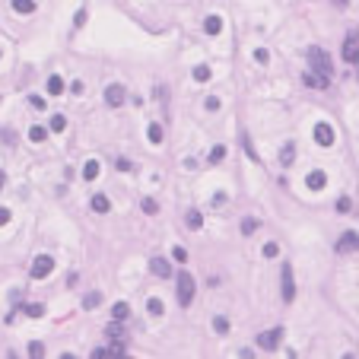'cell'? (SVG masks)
Instances as JSON below:
<instances>
[{"instance_id":"1","label":"cell","mask_w":359,"mask_h":359,"mask_svg":"<svg viewBox=\"0 0 359 359\" xmlns=\"http://www.w3.org/2000/svg\"><path fill=\"white\" fill-rule=\"evenodd\" d=\"M308 64H312V70L315 74H321V77H334V61H331V54L325 51V48H308Z\"/></svg>"},{"instance_id":"2","label":"cell","mask_w":359,"mask_h":359,"mask_svg":"<svg viewBox=\"0 0 359 359\" xmlns=\"http://www.w3.org/2000/svg\"><path fill=\"white\" fill-rule=\"evenodd\" d=\"M175 296H178V305H191L194 302V277H191L188 270L178 273V283H175Z\"/></svg>"},{"instance_id":"3","label":"cell","mask_w":359,"mask_h":359,"mask_svg":"<svg viewBox=\"0 0 359 359\" xmlns=\"http://www.w3.org/2000/svg\"><path fill=\"white\" fill-rule=\"evenodd\" d=\"M280 340H283V328H270L264 334H258V346H261V350H277Z\"/></svg>"},{"instance_id":"4","label":"cell","mask_w":359,"mask_h":359,"mask_svg":"<svg viewBox=\"0 0 359 359\" xmlns=\"http://www.w3.org/2000/svg\"><path fill=\"white\" fill-rule=\"evenodd\" d=\"M51 270H54V258L51 255H39V258L32 261V277L35 280H45Z\"/></svg>"},{"instance_id":"5","label":"cell","mask_w":359,"mask_h":359,"mask_svg":"<svg viewBox=\"0 0 359 359\" xmlns=\"http://www.w3.org/2000/svg\"><path fill=\"white\" fill-rule=\"evenodd\" d=\"M280 286H283V302L290 305L296 299V283H293V267L283 264V277H280Z\"/></svg>"},{"instance_id":"6","label":"cell","mask_w":359,"mask_h":359,"mask_svg":"<svg viewBox=\"0 0 359 359\" xmlns=\"http://www.w3.org/2000/svg\"><path fill=\"white\" fill-rule=\"evenodd\" d=\"M124 99H127V89L121 86V83H112V86L105 89V102H109L112 109H118V105H124Z\"/></svg>"},{"instance_id":"7","label":"cell","mask_w":359,"mask_h":359,"mask_svg":"<svg viewBox=\"0 0 359 359\" xmlns=\"http://www.w3.org/2000/svg\"><path fill=\"white\" fill-rule=\"evenodd\" d=\"M315 143L318 147H334V130H331V124H315Z\"/></svg>"},{"instance_id":"8","label":"cell","mask_w":359,"mask_h":359,"mask_svg":"<svg viewBox=\"0 0 359 359\" xmlns=\"http://www.w3.org/2000/svg\"><path fill=\"white\" fill-rule=\"evenodd\" d=\"M334 248H337L340 255H343V251H359V235H356V232H343Z\"/></svg>"},{"instance_id":"9","label":"cell","mask_w":359,"mask_h":359,"mask_svg":"<svg viewBox=\"0 0 359 359\" xmlns=\"http://www.w3.org/2000/svg\"><path fill=\"white\" fill-rule=\"evenodd\" d=\"M343 61L346 64H359V39H346V45H343Z\"/></svg>"},{"instance_id":"10","label":"cell","mask_w":359,"mask_h":359,"mask_svg":"<svg viewBox=\"0 0 359 359\" xmlns=\"http://www.w3.org/2000/svg\"><path fill=\"white\" fill-rule=\"evenodd\" d=\"M150 270L156 273V277H162V280L172 277V267H169V261H165V258H153V261H150Z\"/></svg>"},{"instance_id":"11","label":"cell","mask_w":359,"mask_h":359,"mask_svg":"<svg viewBox=\"0 0 359 359\" xmlns=\"http://www.w3.org/2000/svg\"><path fill=\"white\" fill-rule=\"evenodd\" d=\"M302 83H305V86H312V89H325L328 86V77H321V74H315V70H312V74H302Z\"/></svg>"},{"instance_id":"12","label":"cell","mask_w":359,"mask_h":359,"mask_svg":"<svg viewBox=\"0 0 359 359\" xmlns=\"http://www.w3.org/2000/svg\"><path fill=\"white\" fill-rule=\"evenodd\" d=\"M305 185H308V188H312V191H321V188H325V185H328V175H325V172H321V169H315L312 175H308V178H305Z\"/></svg>"},{"instance_id":"13","label":"cell","mask_w":359,"mask_h":359,"mask_svg":"<svg viewBox=\"0 0 359 359\" xmlns=\"http://www.w3.org/2000/svg\"><path fill=\"white\" fill-rule=\"evenodd\" d=\"M99 172H102L99 159H89L86 165H83V178H86V182H95V178H99Z\"/></svg>"},{"instance_id":"14","label":"cell","mask_w":359,"mask_h":359,"mask_svg":"<svg viewBox=\"0 0 359 359\" xmlns=\"http://www.w3.org/2000/svg\"><path fill=\"white\" fill-rule=\"evenodd\" d=\"M109 340L112 343H124V328H121V321H115V318L109 325Z\"/></svg>"},{"instance_id":"15","label":"cell","mask_w":359,"mask_h":359,"mask_svg":"<svg viewBox=\"0 0 359 359\" xmlns=\"http://www.w3.org/2000/svg\"><path fill=\"white\" fill-rule=\"evenodd\" d=\"M293 159H296V147H293V143H286V147L280 150V165H283V169H290Z\"/></svg>"},{"instance_id":"16","label":"cell","mask_w":359,"mask_h":359,"mask_svg":"<svg viewBox=\"0 0 359 359\" xmlns=\"http://www.w3.org/2000/svg\"><path fill=\"white\" fill-rule=\"evenodd\" d=\"M92 210H95V213H109V210H112V200L105 197V194H95V197H92Z\"/></svg>"},{"instance_id":"17","label":"cell","mask_w":359,"mask_h":359,"mask_svg":"<svg viewBox=\"0 0 359 359\" xmlns=\"http://www.w3.org/2000/svg\"><path fill=\"white\" fill-rule=\"evenodd\" d=\"M127 315H130V305H127V302H115V305H112V318H115V321H124Z\"/></svg>"},{"instance_id":"18","label":"cell","mask_w":359,"mask_h":359,"mask_svg":"<svg viewBox=\"0 0 359 359\" xmlns=\"http://www.w3.org/2000/svg\"><path fill=\"white\" fill-rule=\"evenodd\" d=\"M48 92H51V95H61V92H64V80L57 77V74L48 77Z\"/></svg>"},{"instance_id":"19","label":"cell","mask_w":359,"mask_h":359,"mask_svg":"<svg viewBox=\"0 0 359 359\" xmlns=\"http://www.w3.org/2000/svg\"><path fill=\"white\" fill-rule=\"evenodd\" d=\"M203 29H207V35H217L223 29V19L220 16H207V19H203Z\"/></svg>"},{"instance_id":"20","label":"cell","mask_w":359,"mask_h":359,"mask_svg":"<svg viewBox=\"0 0 359 359\" xmlns=\"http://www.w3.org/2000/svg\"><path fill=\"white\" fill-rule=\"evenodd\" d=\"M185 223H188V229H200V226H203V217H200V210H188Z\"/></svg>"},{"instance_id":"21","label":"cell","mask_w":359,"mask_h":359,"mask_svg":"<svg viewBox=\"0 0 359 359\" xmlns=\"http://www.w3.org/2000/svg\"><path fill=\"white\" fill-rule=\"evenodd\" d=\"M16 13H35V0H13Z\"/></svg>"},{"instance_id":"22","label":"cell","mask_w":359,"mask_h":359,"mask_svg":"<svg viewBox=\"0 0 359 359\" xmlns=\"http://www.w3.org/2000/svg\"><path fill=\"white\" fill-rule=\"evenodd\" d=\"M45 137H48V127H39V124H35V127L29 130V140H32V143H42Z\"/></svg>"},{"instance_id":"23","label":"cell","mask_w":359,"mask_h":359,"mask_svg":"<svg viewBox=\"0 0 359 359\" xmlns=\"http://www.w3.org/2000/svg\"><path fill=\"white\" fill-rule=\"evenodd\" d=\"M147 137H150V143H162V127L159 124H150L147 127Z\"/></svg>"},{"instance_id":"24","label":"cell","mask_w":359,"mask_h":359,"mask_svg":"<svg viewBox=\"0 0 359 359\" xmlns=\"http://www.w3.org/2000/svg\"><path fill=\"white\" fill-rule=\"evenodd\" d=\"M109 356H112V359H130V353H124L121 343H112V346H109Z\"/></svg>"},{"instance_id":"25","label":"cell","mask_w":359,"mask_h":359,"mask_svg":"<svg viewBox=\"0 0 359 359\" xmlns=\"http://www.w3.org/2000/svg\"><path fill=\"white\" fill-rule=\"evenodd\" d=\"M213 331H217V334H229V321H226L223 315H217V318H213Z\"/></svg>"},{"instance_id":"26","label":"cell","mask_w":359,"mask_h":359,"mask_svg":"<svg viewBox=\"0 0 359 359\" xmlns=\"http://www.w3.org/2000/svg\"><path fill=\"white\" fill-rule=\"evenodd\" d=\"M29 359H45V346L35 340V343H29Z\"/></svg>"},{"instance_id":"27","label":"cell","mask_w":359,"mask_h":359,"mask_svg":"<svg viewBox=\"0 0 359 359\" xmlns=\"http://www.w3.org/2000/svg\"><path fill=\"white\" fill-rule=\"evenodd\" d=\"M210 77H213V74H210V67H203V64L194 67V80H197V83H207Z\"/></svg>"},{"instance_id":"28","label":"cell","mask_w":359,"mask_h":359,"mask_svg":"<svg viewBox=\"0 0 359 359\" xmlns=\"http://www.w3.org/2000/svg\"><path fill=\"white\" fill-rule=\"evenodd\" d=\"M258 226H261L258 220H251V217H245V220H242V235H251V232L258 229Z\"/></svg>"},{"instance_id":"29","label":"cell","mask_w":359,"mask_h":359,"mask_svg":"<svg viewBox=\"0 0 359 359\" xmlns=\"http://www.w3.org/2000/svg\"><path fill=\"white\" fill-rule=\"evenodd\" d=\"M64 127H67V118H64V115H54V118H51V130H54V134H61Z\"/></svg>"},{"instance_id":"30","label":"cell","mask_w":359,"mask_h":359,"mask_svg":"<svg viewBox=\"0 0 359 359\" xmlns=\"http://www.w3.org/2000/svg\"><path fill=\"white\" fill-rule=\"evenodd\" d=\"M22 312H26L29 318H42L45 315V305H22Z\"/></svg>"},{"instance_id":"31","label":"cell","mask_w":359,"mask_h":359,"mask_svg":"<svg viewBox=\"0 0 359 359\" xmlns=\"http://www.w3.org/2000/svg\"><path fill=\"white\" fill-rule=\"evenodd\" d=\"M242 147H245V156L258 162V153H255V147H251V140H248V134H242Z\"/></svg>"},{"instance_id":"32","label":"cell","mask_w":359,"mask_h":359,"mask_svg":"<svg viewBox=\"0 0 359 359\" xmlns=\"http://www.w3.org/2000/svg\"><path fill=\"white\" fill-rule=\"evenodd\" d=\"M83 308H89V312H92V308H99V293H89L86 299H83Z\"/></svg>"},{"instance_id":"33","label":"cell","mask_w":359,"mask_h":359,"mask_svg":"<svg viewBox=\"0 0 359 359\" xmlns=\"http://www.w3.org/2000/svg\"><path fill=\"white\" fill-rule=\"evenodd\" d=\"M147 312H150V315H162V302H159L156 296H153L150 302H147Z\"/></svg>"},{"instance_id":"34","label":"cell","mask_w":359,"mask_h":359,"mask_svg":"<svg viewBox=\"0 0 359 359\" xmlns=\"http://www.w3.org/2000/svg\"><path fill=\"white\" fill-rule=\"evenodd\" d=\"M172 258L178 261V264H185V261H188V251H185L182 245H175V248H172Z\"/></svg>"},{"instance_id":"35","label":"cell","mask_w":359,"mask_h":359,"mask_svg":"<svg viewBox=\"0 0 359 359\" xmlns=\"http://www.w3.org/2000/svg\"><path fill=\"white\" fill-rule=\"evenodd\" d=\"M226 156V147H213V153H210V162H220Z\"/></svg>"},{"instance_id":"36","label":"cell","mask_w":359,"mask_h":359,"mask_svg":"<svg viewBox=\"0 0 359 359\" xmlns=\"http://www.w3.org/2000/svg\"><path fill=\"white\" fill-rule=\"evenodd\" d=\"M337 210H340V213H350V210H353L350 197H340V200H337Z\"/></svg>"},{"instance_id":"37","label":"cell","mask_w":359,"mask_h":359,"mask_svg":"<svg viewBox=\"0 0 359 359\" xmlns=\"http://www.w3.org/2000/svg\"><path fill=\"white\" fill-rule=\"evenodd\" d=\"M89 359H112V356H109V346H99V350H92Z\"/></svg>"},{"instance_id":"38","label":"cell","mask_w":359,"mask_h":359,"mask_svg":"<svg viewBox=\"0 0 359 359\" xmlns=\"http://www.w3.org/2000/svg\"><path fill=\"white\" fill-rule=\"evenodd\" d=\"M277 255H280V248L273 245V242H267V245H264V258H277Z\"/></svg>"},{"instance_id":"39","label":"cell","mask_w":359,"mask_h":359,"mask_svg":"<svg viewBox=\"0 0 359 359\" xmlns=\"http://www.w3.org/2000/svg\"><path fill=\"white\" fill-rule=\"evenodd\" d=\"M143 213H159V203L156 200H143Z\"/></svg>"},{"instance_id":"40","label":"cell","mask_w":359,"mask_h":359,"mask_svg":"<svg viewBox=\"0 0 359 359\" xmlns=\"http://www.w3.org/2000/svg\"><path fill=\"white\" fill-rule=\"evenodd\" d=\"M74 26H86V10H77V16H74Z\"/></svg>"},{"instance_id":"41","label":"cell","mask_w":359,"mask_h":359,"mask_svg":"<svg viewBox=\"0 0 359 359\" xmlns=\"http://www.w3.org/2000/svg\"><path fill=\"white\" fill-rule=\"evenodd\" d=\"M29 102H32V109H45V99H42V95H29Z\"/></svg>"},{"instance_id":"42","label":"cell","mask_w":359,"mask_h":359,"mask_svg":"<svg viewBox=\"0 0 359 359\" xmlns=\"http://www.w3.org/2000/svg\"><path fill=\"white\" fill-rule=\"evenodd\" d=\"M267 57H270V54L264 51V48H258V51H255V61H258V64H267Z\"/></svg>"},{"instance_id":"43","label":"cell","mask_w":359,"mask_h":359,"mask_svg":"<svg viewBox=\"0 0 359 359\" xmlns=\"http://www.w3.org/2000/svg\"><path fill=\"white\" fill-rule=\"evenodd\" d=\"M207 109H210V112L220 109V95H210V99H207Z\"/></svg>"},{"instance_id":"44","label":"cell","mask_w":359,"mask_h":359,"mask_svg":"<svg viewBox=\"0 0 359 359\" xmlns=\"http://www.w3.org/2000/svg\"><path fill=\"white\" fill-rule=\"evenodd\" d=\"M118 169H121V172H130V169H134V162H130V159H118Z\"/></svg>"},{"instance_id":"45","label":"cell","mask_w":359,"mask_h":359,"mask_svg":"<svg viewBox=\"0 0 359 359\" xmlns=\"http://www.w3.org/2000/svg\"><path fill=\"white\" fill-rule=\"evenodd\" d=\"M7 223H10V210L0 207V226H7Z\"/></svg>"},{"instance_id":"46","label":"cell","mask_w":359,"mask_h":359,"mask_svg":"<svg viewBox=\"0 0 359 359\" xmlns=\"http://www.w3.org/2000/svg\"><path fill=\"white\" fill-rule=\"evenodd\" d=\"M70 92L80 95V92H83V83H80V80H74V83H70Z\"/></svg>"},{"instance_id":"47","label":"cell","mask_w":359,"mask_h":359,"mask_svg":"<svg viewBox=\"0 0 359 359\" xmlns=\"http://www.w3.org/2000/svg\"><path fill=\"white\" fill-rule=\"evenodd\" d=\"M238 356H242V359H255V353H251V350H238Z\"/></svg>"},{"instance_id":"48","label":"cell","mask_w":359,"mask_h":359,"mask_svg":"<svg viewBox=\"0 0 359 359\" xmlns=\"http://www.w3.org/2000/svg\"><path fill=\"white\" fill-rule=\"evenodd\" d=\"M4 185H7V175H4V172H0V191H4Z\"/></svg>"},{"instance_id":"49","label":"cell","mask_w":359,"mask_h":359,"mask_svg":"<svg viewBox=\"0 0 359 359\" xmlns=\"http://www.w3.org/2000/svg\"><path fill=\"white\" fill-rule=\"evenodd\" d=\"M334 4H337V7H346V4H350V0H334Z\"/></svg>"},{"instance_id":"50","label":"cell","mask_w":359,"mask_h":359,"mask_svg":"<svg viewBox=\"0 0 359 359\" xmlns=\"http://www.w3.org/2000/svg\"><path fill=\"white\" fill-rule=\"evenodd\" d=\"M61 359H77V356H74V353H64V356H61Z\"/></svg>"},{"instance_id":"51","label":"cell","mask_w":359,"mask_h":359,"mask_svg":"<svg viewBox=\"0 0 359 359\" xmlns=\"http://www.w3.org/2000/svg\"><path fill=\"white\" fill-rule=\"evenodd\" d=\"M7 359H19V356H16V353H10V356H7Z\"/></svg>"},{"instance_id":"52","label":"cell","mask_w":359,"mask_h":359,"mask_svg":"<svg viewBox=\"0 0 359 359\" xmlns=\"http://www.w3.org/2000/svg\"><path fill=\"white\" fill-rule=\"evenodd\" d=\"M356 74H359V64H356Z\"/></svg>"},{"instance_id":"53","label":"cell","mask_w":359,"mask_h":359,"mask_svg":"<svg viewBox=\"0 0 359 359\" xmlns=\"http://www.w3.org/2000/svg\"><path fill=\"white\" fill-rule=\"evenodd\" d=\"M356 39H359V32H356Z\"/></svg>"}]
</instances>
